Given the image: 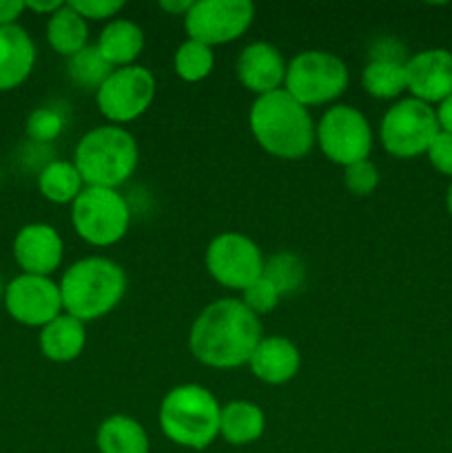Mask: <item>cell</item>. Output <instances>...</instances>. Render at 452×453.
I'll list each match as a JSON object with an SVG mask.
<instances>
[{"instance_id": "cell-1", "label": "cell", "mask_w": 452, "mask_h": 453, "mask_svg": "<svg viewBox=\"0 0 452 453\" xmlns=\"http://www.w3.org/2000/svg\"><path fill=\"white\" fill-rule=\"evenodd\" d=\"M264 336L260 317L242 299L224 296L208 303L195 317L189 332V349L211 370H238L248 365L253 349Z\"/></svg>"}, {"instance_id": "cell-2", "label": "cell", "mask_w": 452, "mask_h": 453, "mask_svg": "<svg viewBox=\"0 0 452 453\" xmlns=\"http://www.w3.org/2000/svg\"><path fill=\"white\" fill-rule=\"evenodd\" d=\"M248 127L261 150L277 159L306 157L315 146V119L310 109L284 88L260 96L248 111Z\"/></svg>"}, {"instance_id": "cell-3", "label": "cell", "mask_w": 452, "mask_h": 453, "mask_svg": "<svg viewBox=\"0 0 452 453\" xmlns=\"http://www.w3.org/2000/svg\"><path fill=\"white\" fill-rule=\"evenodd\" d=\"M127 273L109 257H84L74 261L58 281L62 310L84 326L105 319L127 295Z\"/></svg>"}, {"instance_id": "cell-4", "label": "cell", "mask_w": 452, "mask_h": 453, "mask_svg": "<svg viewBox=\"0 0 452 453\" xmlns=\"http://www.w3.org/2000/svg\"><path fill=\"white\" fill-rule=\"evenodd\" d=\"M222 405L204 385H175L164 394L158 423L164 438L191 451H204L220 438Z\"/></svg>"}, {"instance_id": "cell-5", "label": "cell", "mask_w": 452, "mask_h": 453, "mask_svg": "<svg viewBox=\"0 0 452 453\" xmlns=\"http://www.w3.org/2000/svg\"><path fill=\"white\" fill-rule=\"evenodd\" d=\"M140 162V146L131 131L113 124H102L80 137L74 153L75 168L84 186L113 188L127 184Z\"/></svg>"}, {"instance_id": "cell-6", "label": "cell", "mask_w": 452, "mask_h": 453, "mask_svg": "<svg viewBox=\"0 0 452 453\" xmlns=\"http://www.w3.org/2000/svg\"><path fill=\"white\" fill-rule=\"evenodd\" d=\"M350 84V73L339 56L322 49L301 51L288 62L284 91L306 109L335 104Z\"/></svg>"}, {"instance_id": "cell-7", "label": "cell", "mask_w": 452, "mask_h": 453, "mask_svg": "<svg viewBox=\"0 0 452 453\" xmlns=\"http://www.w3.org/2000/svg\"><path fill=\"white\" fill-rule=\"evenodd\" d=\"M71 226L89 246H115L127 237L131 208L120 190L87 186L71 203Z\"/></svg>"}, {"instance_id": "cell-8", "label": "cell", "mask_w": 452, "mask_h": 453, "mask_svg": "<svg viewBox=\"0 0 452 453\" xmlns=\"http://www.w3.org/2000/svg\"><path fill=\"white\" fill-rule=\"evenodd\" d=\"M372 142L370 122L357 106H328L315 124V144L328 162L341 168L370 157Z\"/></svg>"}, {"instance_id": "cell-9", "label": "cell", "mask_w": 452, "mask_h": 453, "mask_svg": "<svg viewBox=\"0 0 452 453\" xmlns=\"http://www.w3.org/2000/svg\"><path fill=\"white\" fill-rule=\"evenodd\" d=\"M439 133L434 106L415 97H401L384 113L379 122V142L388 155L412 159L425 155Z\"/></svg>"}, {"instance_id": "cell-10", "label": "cell", "mask_w": 452, "mask_h": 453, "mask_svg": "<svg viewBox=\"0 0 452 453\" xmlns=\"http://www.w3.org/2000/svg\"><path fill=\"white\" fill-rule=\"evenodd\" d=\"M158 93L155 75L146 66L131 65L113 69L96 91V104L102 118L113 127H124L151 109Z\"/></svg>"}, {"instance_id": "cell-11", "label": "cell", "mask_w": 452, "mask_h": 453, "mask_svg": "<svg viewBox=\"0 0 452 453\" xmlns=\"http://www.w3.org/2000/svg\"><path fill=\"white\" fill-rule=\"evenodd\" d=\"M264 255L251 237L242 233H222L207 246L204 264L213 281L229 290L244 292L264 273Z\"/></svg>"}, {"instance_id": "cell-12", "label": "cell", "mask_w": 452, "mask_h": 453, "mask_svg": "<svg viewBox=\"0 0 452 453\" xmlns=\"http://www.w3.org/2000/svg\"><path fill=\"white\" fill-rule=\"evenodd\" d=\"M182 20L191 40L213 49L235 42L251 29L255 4L251 0H195Z\"/></svg>"}, {"instance_id": "cell-13", "label": "cell", "mask_w": 452, "mask_h": 453, "mask_svg": "<svg viewBox=\"0 0 452 453\" xmlns=\"http://www.w3.org/2000/svg\"><path fill=\"white\" fill-rule=\"evenodd\" d=\"M3 301L4 310L13 321L25 327H38V330H43L47 323L65 312L60 288L51 277L20 273L4 286Z\"/></svg>"}, {"instance_id": "cell-14", "label": "cell", "mask_w": 452, "mask_h": 453, "mask_svg": "<svg viewBox=\"0 0 452 453\" xmlns=\"http://www.w3.org/2000/svg\"><path fill=\"white\" fill-rule=\"evenodd\" d=\"M12 252L22 274L51 277L65 259V242L51 224L34 221L18 230Z\"/></svg>"}, {"instance_id": "cell-15", "label": "cell", "mask_w": 452, "mask_h": 453, "mask_svg": "<svg viewBox=\"0 0 452 453\" xmlns=\"http://www.w3.org/2000/svg\"><path fill=\"white\" fill-rule=\"evenodd\" d=\"M408 93L434 106L452 96V51L441 47L424 49L406 60Z\"/></svg>"}, {"instance_id": "cell-16", "label": "cell", "mask_w": 452, "mask_h": 453, "mask_svg": "<svg viewBox=\"0 0 452 453\" xmlns=\"http://www.w3.org/2000/svg\"><path fill=\"white\" fill-rule=\"evenodd\" d=\"M286 69L288 62L284 60L282 51L273 42H264V40L246 44L235 62V75L239 84L255 93V97L284 88Z\"/></svg>"}, {"instance_id": "cell-17", "label": "cell", "mask_w": 452, "mask_h": 453, "mask_svg": "<svg viewBox=\"0 0 452 453\" xmlns=\"http://www.w3.org/2000/svg\"><path fill=\"white\" fill-rule=\"evenodd\" d=\"M253 376L266 385H286L300 374V348L286 336H261L248 358Z\"/></svg>"}, {"instance_id": "cell-18", "label": "cell", "mask_w": 452, "mask_h": 453, "mask_svg": "<svg viewBox=\"0 0 452 453\" xmlns=\"http://www.w3.org/2000/svg\"><path fill=\"white\" fill-rule=\"evenodd\" d=\"M35 66V44L20 25L0 27V93L29 80Z\"/></svg>"}, {"instance_id": "cell-19", "label": "cell", "mask_w": 452, "mask_h": 453, "mask_svg": "<svg viewBox=\"0 0 452 453\" xmlns=\"http://www.w3.org/2000/svg\"><path fill=\"white\" fill-rule=\"evenodd\" d=\"M96 47L113 69L137 65L144 51V31L129 18H113L102 27Z\"/></svg>"}, {"instance_id": "cell-20", "label": "cell", "mask_w": 452, "mask_h": 453, "mask_svg": "<svg viewBox=\"0 0 452 453\" xmlns=\"http://www.w3.org/2000/svg\"><path fill=\"white\" fill-rule=\"evenodd\" d=\"M40 352L51 363H71L80 358L87 345V327L82 321L62 312L40 330Z\"/></svg>"}, {"instance_id": "cell-21", "label": "cell", "mask_w": 452, "mask_h": 453, "mask_svg": "<svg viewBox=\"0 0 452 453\" xmlns=\"http://www.w3.org/2000/svg\"><path fill=\"white\" fill-rule=\"evenodd\" d=\"M406 60L401 53H375L362 71V88L375 100H397L406 84Z\"/></svg>"}, {"instance_id": "cell-22", "label": "cell", "mask_w": 452, "mask_h": 453, "mask_svg": "<svg viewBox=\"0 0 452 453\" xmlns=\"http://www.w3.org/2000/svg\"><path fill=\"white\" fill-rule=\"evenodd\" d=\"M266 416L261 407L253 401H230L222 405L220 438L233 447H246L264 436Z\"/></svg>"}, {"instance_id": "cell-23", "label": "cell", "mask_w": 452, "mask_h": 453, "mask_svg": "<svg viewBox=\"0 0 452 453\" xmlns=\"http://www.w3.org/2000/svg\"><path fill=\"white\" fill-rule=\"evenodd\" d=\"M96 447L100 453H149L151 441L140 420L113 414L97 427Z\"/></svg>"}, {"instance_id": "cell-24", "label": "cell", "mask_w": 452, "mask_h": 453, "mask_svg": "<svg viewBox=\"0 0 452 453\" xmlns=\"http://www.w3.org/2000/svg\"><path fill=\"white\" fill-rule=\"evenodd\" d=\"M44 34H47L49 47L66 60L89 47V22L69 3L62 4L56 13L47 18Z\"/></svg>"}, {"instance_id": "cell-25", "label": "cell", "mask_w": 452, "mask_h": 453, "mask_svg": "<svg viewBox=\"0 0 452 453\" xmlns=\"http://www.w3.org/2000/svg\"><path fill=\"white\" fill-rule=\"evenodd\" d=\"M84 188L87 186H84L80 171L74 162H66V159H53V162L44 164L38 175L40 195L58 206H66V203L71 206Z\"/></svg>"}, {"instance_id": "cell-26", "label": "cell", "mask_w": 452, "mask_h": 453, "mask_svg": "<svg viewBox=\"0 0 452 453\" xmlns=\"http://www.w3.org/2000/svg\"><path fill=\"white\" fill-rule=\"evenodd\" d=\"M66 73L75 87L96 93L105 84V80L113 73V66L102 58L96 44H89L66 60Z\"/></svg>"}, {"instance_id": "cell-27", "label": "cell", "mask_w": 452, "mask_h": 453, "mask_svg": "<svg viewBox=\"0 0 452 453\" xmlns=\"http://www.w3.org/2000/svg\"><path fill=\"white\" fill-rule=\"evenodd\" d=\"M213 66H215V53L198 40L186 38L173 56V71L177 78L189 84L207 80L213 73Z\"/></svg>"}, {"instance_id": "cell-28", "label": "cell", "mask_w": 452, "mask_h": 453, "mask_svg": "<svg viewBox=\"0 0 452 453\" xmlns=\"http://www.w3.org/2000/svg\"><path fill=\"white\" fill-rule=\"evenodd\" d=\"M261 277L269 279L282 296L291 295V292L300 290L301 283H304L306 265L292 252H279V255H273L270 259L264 261V273H261Z\"/></svg>"}, {"instance_id": "cell-29", "label": "cell", "mask_w": 452, "mask_h": 453, "mask_svg": "<svg viewBox=\"0 0 452 453\" xmlns=\"http://www.w3.org/2000/svg\"><path fill=\"white\" fill-rule=\"evenodd\" d=\"M62 128H65V119L56 109H49V106L31 111L25 124L27 135L34 142H53L60 137Z\"/></svg>"}, {"instance_id": "cell-30", "label": "cell", "mask_w": 452, "mask_h": 453, "mask_svg": "<svg viewBox=\"0 0 452 453\" xmlns=\"http://www.w3.org/2000/svg\"><path fill=\"white\" fill-rule=\"evenodd\" d=\"M344 186L355 197H368L379 186V168L370 159L350 164V166L344 168Z\"/></svg>"}, {"instance_id": "cell-31", "label": "cell", "mask_w": 452, "mask_h": 453, "mask_svg": "<svg viewBox=\"0 0 452 453\" xmlns=\"http://www.w3.org/2000/svg\"><path fill=\"white\" fill-rule=\"evenodd\" d=\"M279 301H282V295H279L277 288H275L266 277H260L255 283H251V286L242 292V303L246 305L255 317H264V314L273 312L279 305Z\"/></svg>"}, {"instance_id": "cell-32", "label": "cell", "mask_w": 452, "mask_h": 453, "mask_svg": "<svg viewBox=\"0 0 452 453\" xmlns=\"http://www.w3.org/2000/svg\"><path fill=\"white\" fill-rule=\"evenodd\" d=\"M84 20L93 22H111L113 18H118V13L124 9L122 0H74L69 3Z\"/></svg>"}, {"instance_id": "cell-33", "label": "cell", "mask_w": 452, "mask_h": 453, "mask_svg": "<svg viewBox=\"0 0 452 453\" xmlns=\"http://www.w3.org/2000/svg\"><path fill=\"white\" fill-rule=\"evenodd\" d=\"M430 166L441 175L452 177V133L439 131L430 149L425 150Z\"/></svg>"}, {"instance_id": "cell-34", "label": "cell", "mask_w": 452, "mask_h": 453, "mask_svg": "<svg viewBox=\"0 0 452 453\" xmlns=\"http://www.w3.org/2000/svg\"><path fill=\"white\" fill-rule=\"evenodd\" d=\"M25 12V0H0V27L18 25V18Z\"/></svg>"}, {"instance_id": "cell-35", "label": "cell", "mask_w": 452, "mask_h": 453, "mask_svg": "<svg viewBox=\"0 0 452 453\" xmlns=\"http://www.w3.org/2000/svg\"><path fill=\"white\" fill-rule=\"evenodd\" d=\"M434 113H437L439 131L452 133V96H448L441 104L434 106Z\"/></svg>"}, {"instance_id": "cell-36", "label": "cell", "mask_w": 452, "mask_h": 453, "mask_svg": "<svg viewBox=\"0 0 452 453\" xmlns=\"http://www.w3.org/2000/svg\"><path fill=\"white\" fill-rule=\"evenodd\" d=\"M195 0H160L158 7L162 12H167L168 16H175V18H184L189 13V9L193 7Z\"/></svg>"}, {"instance_id": "cell-37", "label": "cell", "mask_w": 452, "mask_h": 453, "mask_svg": "<svg viewBox=\"0 0 452 453\" xmlns=\"http://www.w3.org/2000/svg\"><path fill=\"white\" fill-rule=\"evenodd\" d=\"M62 4L65 3H58V0H51V3H49V0H44V3H35V0H25V9L27 12H31V13H38V16H51V13H56L58 9L62 7Z\"/></svg>"}, {"instance_id": "cell-38", "label": "cell", "mask_w": 452, "mask_h": 453, "mask_svg": "<svg viewBox=\"0 0 452 453\" xmlns=\"http://www.w3.org/2000/svg\"><path fill=\"white\" fill-rule=\"evenodd\" d=\"M446 206H448V212H450V217H452V181H450V186H448V193H446Z\"/></svg>"}]
</instances>
